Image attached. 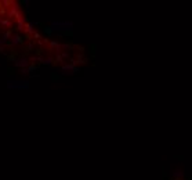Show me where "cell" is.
I'll return each instance as SVG.
<instances>
[{
    "label": "cell",
    "mask_w": 192,
    "mask_h": 180,
    "mask_svg": "<svg viewBox=\"0 0 192 180\" xmlns=\"http://www.w3.org/2000/svg\"><path fill=\"white\" fill-rule=\"evenodd\" d=\"M6 42H7V38L4 35H2L0 36V47H3V45H6Z\"/></svg>",
    "instance_id": "5"
},
{
    "label": "cell",
    "mask_w": 192,
    "mask_h": 180,
    "mask_svg": "<svg viewBox=\"0 0 192 180\" xmlns=\"http://www.w3.org/2000/svg\"><path fill=\"white\" fill-rule=\"evenodd\" d=\"M7 87H9V89H24V87H28V82L9 81V82H7Z\"/></svg>",
    "instance_id": "1"
},
{
    "label": "cell",
    "mask_w": 192,
    "mask_h": 180,
    "mask_svg": "<svg viewBox=\"0 0 192 180\" xmlns=\"http://www.w3.org/2000/svg\"><path fill=\"white\" fill-rule=\"evenodd\" d=\"M15 14H17V15H19V14H18V6H17V4H14V6H13V9H11V11L9 13V17H11V18H13Z\"/></svg>",
    "instance_id": "4"
},
{
    "label": "cell",
    "mask_w": 192,
    "mask_h": 180,
    "mask_svg": "<svg viewBox=\"0 0 192 180\" xmlns=\"http://www.w3.org/2000/svg\"><path fill=\"white\" fill-rule=\"evenodd\" d=\"M2 4H4V7H7V4H10V2H7V0H3Z\"/></svg>",
    "instance_id": "6"
},
{
    "label": "cell",
    "mask_w": 192,
    "mask_h": 180,
    "mask_svg": "<svg viewBox=\"0 0 192 180\" xmlns=\"http://www.w3.org/2000/svg\"><path fill=\"white\" fill-rule=\"evenodd\" d=\"M28 64H29V62H28L26 58H19V60L15 61V65H17V67H26Z\"/></svg>",
    "instance_id": "3"
},
{
    "label": "cell",
    "mask_w": 192,
    "mask_h": 180,
    "mask_svg": "<svg viewBox=\"0 0 192 180\" xmlns=\"http://www.w3.org/2000/svg\"><path fill=\"white\" fill-rule=\"evenodd\" d=\"M21 43V36H18V35H13L11 36V45L13 46H17Z\"/></svg>",
    "instance_id": "2"
}]
</instances>
